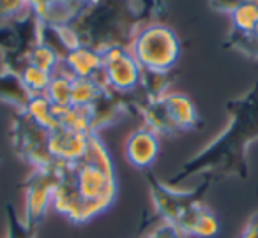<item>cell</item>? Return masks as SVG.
<instances>
[{
    "instance_id": "cell-1",
    "label": "cell",
    "mask_w": 258,
    "mask_h": 238,
    "mask_svg": "<svg viewBox=\"0 0 258 238\" xmlns=\"http://www.w3.org/2000/svg\"><path fill=\"white\" fill-rule=\"evenodd\" d=\"M230 124L214 141L191 157L166 184L177 187L184 180L202 175L211 180L235 177L246 180L249 173L247 148L258 139V83L244 96L226 103Z\"/></svg>"
},
{
    "instance_id": "cell-2",
    "label": "cell",
    "mask_w": 258,
    "mask_h": 238,
    "mask_svg": "<svg viewBox=\"0 0 258 238\" xmlns=\"http://www.w3.org/2000/svg\"><path fill=\"white\" fill-rule=\"evenodd\" d=\"M117 192L115 170L104 143L97 134L89 136L83 157L76 163H58L51 205L58 213L83 224L111 206Z\"/></svg>"
},
{
    "instance_id": "cell-3",
    "label": "cell",
    "mask_w": 258,
    "mask_h": 238,
    "mask_svg": "<svg viewBox=\"0 0 258 238\" xmlns=\"http://www.w3.org/2000/svg\"><path fill=\"white\" fill-rule=\"evenodd\" d=\"M151 20L138 0H90L69 23V29L80 46L104 53L113 48L129 50L142 25H149Z\"/></svg>"
},
{
    "instance_id": "cell-4",
    "label": "cell",
    "mask_w": 258,
    "mask_h": 238,
    "mask_svg": "<svg viewBox=\"0 0 258 238\" xmlns=\"http://www.w3.org/2000/svg\"><path fill=\"white\" fill-rule=\"evenodd\" d=\"M145 178H147L156 212L161 215L163 222L170 224L180 236L212 238L214 234H218V219L202 203V198L214 180L204 177L200 187L191 189V191H180L173 185L159 182L149 171Z\"/></svg>"
},
{
    "instance_id": "cell-5",
    "label": "cell",
    "mask_w": 258,
    "mask_h": 238,
    "mask_svg": "<svg viewBox=\"0 0 258 238\" xmlns=\"http://www.w3.org/2000/svg\"><path fill=\"white\" fill-rule=\"evenodd\" d=\"M129 51L145 72H172L180 57V41L172 29L149 23L135 36Z\"/></svg>"
},
{
    "instance_id": "cell-6",
    "label": "cell",
    "mask_w": 258,
    "mask_h": 238,
    "mask_svg": "<svg viewBox=\"0 0 258 238\" xmlns=\"http://www.w3.org/2000/svg\"><path fill=\"white\" fill-rule=\"evenodd\" d=\"M144 125L156 134H179L197 131L202 118L195 103L184 94H166L159 99L149 101L142 110Z\"/></svg>"
},
{
    "instance_id": "cell-7",
    "label": "cell",
    "mask_w": 258,
    "mask_h": 238,
    "mask_svg": "<svg viewBox=\"0 0 258 238\" xmlns=\"http://www.w3.org/2000/svg\"><path fill=\"white\" fill-rule=\"evenodd\" d=\"M41 43V22L32 11L18 20L0 23V53L4 69L16 74L29 62V55Z\"/></svg>"
},
{
    "instance_id": "cell-8",
    "label": "cell",
    "mask_w": 258,
    "mask_h": 238,
    "mask_svg": "<svg viewBox=\"0 0 258 238\" xmlns=\"http://www.w3.org/2000/svg\"><path fill=\"white\" fill-rule=\"evenodd\" d=\"M11 143L16 155L29 163L32 170L48 168L57 163L50 153V131L37 124L27 111H18V115H15Z\"/></svg>"
},
{
    "instance_id": "cell-9",
    "label": "cell",
    "mask_w": 258,
    "mask_h": 238,
    "mask_svg": "<svg viewBox=\"0 0 258 238\" xmlns=\"http://www.w3.org/2000/svg\"><path fill=\"white\" fill-rule=\"evenodd\" d=\"M103 55V82L117 94H133L140 89L144 71L125 48H113Z\"/></svg>"
},
{
    "instance_id": "cell-10",
    "label": "cell",
    "mask_w": 258,
    "mask_h": 238,
    "mask_svg": "<svg viewBox=\"0 0 258 238\" xmlns=\"http://www.w3.org/2000/svg\"><path fill=\"white\" fill-rule=\"evenodd\" d=\"M58 177V163L48 168L32 170L27 177L25 184V224L30 227H37L41 219L46 213L48 205L53 199L55 184Z\"/></svg>"
},
{
    "instance_id": "cell-11",
    "label": "cell",
    "mask_w": 258,
    "mask_h": 238,
    "mask_svg": "<svg viewBox=\"0 0 258 238\" xmlns=\"http://www.w3.org/2000/svg\"><path fill=\"white\" fill-rule=\"evenodd\" d=\"M124 153L129 164L138 170H149L158 159L159 139L154 131L149 127H140L127 136L124 145Z\"/></svg>"
},
{
    "instance_id": "cell-12",
    "label": "cell",
    "mask_w": 258,
    "mask_h": 238,
    "mask_svg": "<svg viewBox=\"0 0 258 238\" xmlns=\"http://www.w3.org/2000/svg\"><path fill=\"white\" fill-rule=\"evenodd\" d=\"M89 136L66 127H55L50 131V153L57 163L71 164L83 157L89 145Z\"/></svg>"
},
{
    "instance_id": "cell-13",
    "label": "cell",
    "mask_w": 258,
    "mask_h": 238,
    "mask_svg": "<svg viewBox=\"0 0 258 238\" xmlns=\"http://www.w3.org/2000/svg\"><path fill=\"white\" fill-rule=\"evenodd\" d=\"M60 67L73 78H101L103 80V55L87 46L71 50L62 60Z\"/></svg>"
},
{
    "instance_id": "cell-14",
    "label": "cell",
    "mask_w": 258,
    "mask_h": 238,
    "mask_svg": "<svg viewBox=\"0 0 258 238\" xmlns=\"http://www.w3.org/2000/svg\"><path fill=\"white\" fill-rule=\"evenodd\" d=\"M34 94L27 89L22 76L8 69L0 71V101L15 106L18 111H27Z\"/></svg>"
},
{
    "instance_id": "cell-15",
    "label": "cell",
    "mask_w": 258,
    "mask_h": 238,
    "mask_svg": "<svg viewBox=\"0 0 258 238\" xmlns=\"http://www.w3.org/2000/svg\"><path fill=\"white\" fill-rule=\"evenodd\" d=\"M71 82L73 76L62 67L53 72V78L50 82L44 96L55 104V106H71Z\"/></svg>"
},
{
    "instance_id": "cell-16",
    "label": "cell",
    "mask_w": 258,
    "mask_h": 238,
    "mask_svg": "<svg viewBox=\"0 0 258 238\" xmlns=\"http://www.w3.org/2000/svg\"><path fill=\"white\" fill-rule=\"evenodd\" d=\"M20 76H22L23 83H25L27 89H29L34 96H44L48 87H50L51 78H53L51 72L43 71V69L36 67V65H32V64H27L25 67L22 69Z\"/></svg>"
},
{
    "instance_id": "cell-17",
    "label": "cell",
    "mask_w": 258,
    "mask_h": 238,
    "mask_svg": "<svg viewBox=\"0 0 258 238\" xmlns=\"http://www.w3.org/2000/svg\"><path fill=\"white\" fill-rule=\"evenodd\" d=\"M27 64H32V65H36V67H39V69H43V71H48V72L53 74V72L60 67L62 62L53 50H50L46 44L39 43L32 51H30L29 62H27Z\"/></svg>"
},
{
    "instance_id": "cell-18",
    "label": "cell",
    "mask_w": 258,
    "mask_h": 238,
    "mask_svg": "<svg viewBox=\"0 0 258 238\" xmlns=\"http://www.w3.org/2000/svg\"><path fill=\"white\" fill-rule=\"evenodd\" d=\"M6 220H8V238H36V227H30L16 215L11 203L6 205Z\"/></svg>"
},
{
    "instance_id": "cell-19",
    "label": "cell",
    "mask_w": 258,
    "mask_h": 238,
    "mask_svg": "<svg viewBox=\"0 0 258 238\" xmlns=\"http://www.w3.org/2000/svg\"><path fill=\"white\" fill-rule=\"evenodd\" d=\"M32 11L29 0H0V23H8Z\"/></svg>"
},
{
    "instance_id": "cell-20",
    "label": "cell",
    "mask_w": 258,
    "mask_h": 238,
    "mask_svg": "<svg viewBox=\"0 0 258 238\" xmlns=\"http://www.w3.org/2000/svg\"><path fill=\"white\" fill-rule=\"evenodd\" d=\"M228 46L244 53L246 57L258 58V30L246 37H228Z\"/></svg>"
},
{
    "instance_id": "cell-21",
    "label": "cell",
    "mask_w": 258,
    "mask_h": 238,
    "mask_svg": "<svg viewBox=\"0 0 258 238\" xmlns=\"http://www.w3.org/2000/svg\"><path fill=\"white\" fill-rule=\"evenodd\" d=\"M246 2H249V0H211V6L216 11L232 15L237 8H240V6L246 4Z\"/></svg>"
},
{
    "instance_id": "cell-22",
    "label": "cell",
    "mask_w": 258,
    "mask_h": 238,
    "mask_svg": "<svg viewBox=\"0 0 258 238\" xmlns=\"http://www.w3.org/2000/svg\"><path fill=\"white\" fill-rule=\"evenodd\" d=\"M240 238H258V212L246 222Z\"/></svg>"
},
{
    "instance_id": "cell-23",
    "label": "cell",
    "mask_w": 258,
    "mask_h": 238,
    "mask_svg": "<svg viewBox=\"0 0 258 238\" xmlns=\"http://www.w3.org/2000/svg\"><path fill=\"white\" fill-rule=\"evenodd\" d=\"M66 4H69V6H73V8H76V9H82L83 6H87L90 2V0H64Z\"/></svg>"
}]
</instances>
